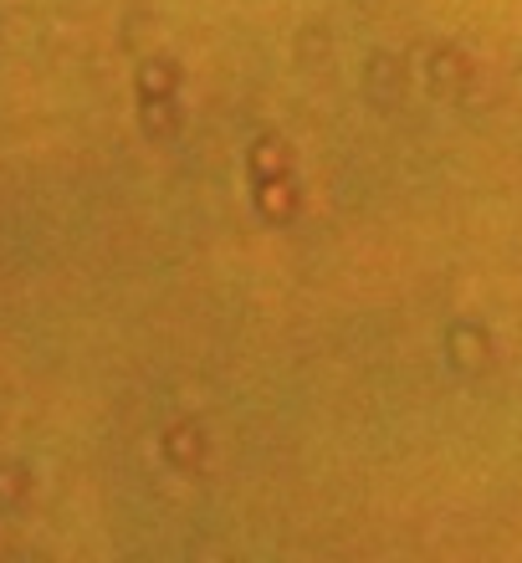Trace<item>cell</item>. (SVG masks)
Returning <instances> with one entry per match:
<instances>
[]
</instances>
